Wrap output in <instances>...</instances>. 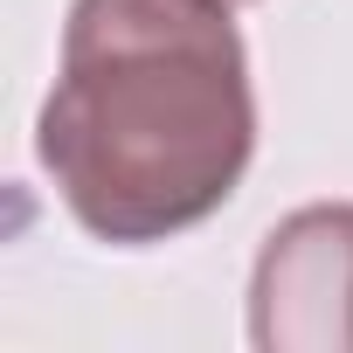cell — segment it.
<instances>
[{
  "mask_svg": "<svg viewBox=\"0 0 353 353\" xmlns=\"http://www.w3.org/2000/svg\"><path fill=\"white\" fill-rule=\"evenodd\" d=\"M35 152L97 243L139 250L208 222L256 152L229 0H77Z\"/></svg>",
  "mask_w": 353,
  "mask_h": 353,
  "instance_id": "1",
  "label": "cell"
},
{
  "mask_svg": "<svg viewBox=\"0 0 353 353\" xmlns=\"http://www.w3.org/2000/svg\"><path fill=\"white\" fill-rule=\"evenodd\" d=\"M250 339L263 353H353V208L319 201L270 229L250 277Z\"/></svg>",
  "mask_w": 353,
  "mask_h": 353,
  "instance_id": "2",
  "label": "cell"
},
{
  "mask_svg": "<svg viewBox=\"0 0 353 353\" xmlns=\"http://www.w3.org/2000/svg\"><path fill=\"white\" fill-rule=\"evenodd\" d=\"M229 8H250V0H229Z\"/></svg>",
  "mask_w": 353,
  "mask_h": 353,
  "instance_id": "3",
  "label": "cell"
}]
</instances>
